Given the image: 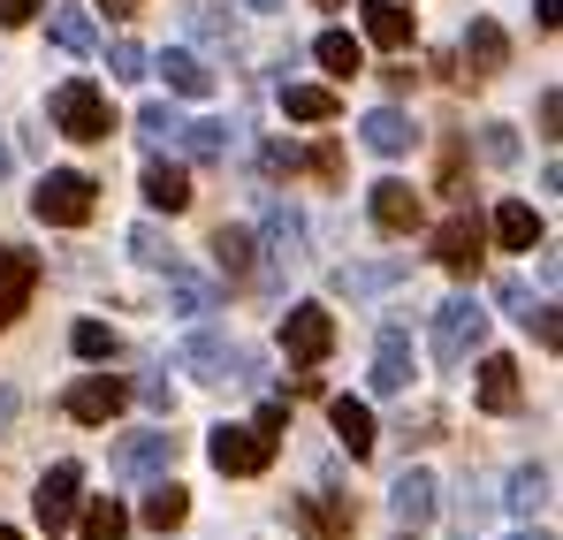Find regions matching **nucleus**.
<instances>
[{
  "mask_svg": "<svg viewBox=\"0 0 563 540\" xmlns=\"http://www.w3.org/2000/svg\"><path fill=\"white\" fill-rule=\"evenodd\" d=\"M92 206H99V183L77 176V168H54V176L31 190V213H38L46 229H85V221H92Z\"/></svg>",
  "mask_w": 563,
  "mask_h": 540,
  "instance_id": "1",
  "label": "nucleus"
},
{
  "mask_svg": "<svg viewBox=\"0 0 563 540\" xmlns=\"http://www.w3.org/2000/svg\"><path fill=\"white\" fill-rule=\"evenodd\" d=\"M46 114H54V130H62V137H85V145H99V137L114 130V114H107V91H99V85H85V77L54 85Z\"/></svg>",
  "mask_w": 563,
  "mask_h": 540,
  "instance_id": "2",
  "label": "nucleus"
},
{
  "mask_svg": "<svg viewBox=\"0 0 563 540\" xmlns=\"http://www.w3.org/2000/svg\"><path fill=\"white\" fill-rule=\"evenodd\" d=\"M479 343H487V305H479V297H450V305L434 312V359L465 365Z\"/></svg>",
  "mask_w": 563,
  "mask_h": 540,
  "instance_id": "3",
  "label": "nucleus"
},
{
  "mask_svg": "<svg viewBox=\"0 0 563 540\" xmlns=\"http://www.w3.org/2000/svg\"><path fill=\"white\" fill-rule=\"evenodd\" d=\"M206 456H213V472L252 480V472H267V464H275V434H267V427H213Z\"/></svg>",
  "mask_w": 563,
  "mask_h": 540,
  "instance_id": "4",
  "label": "nucleus"
},
{
  "mask_svg": "<svg viewBox=\"0 0 563 540\" xmlns=\"http://www.w3.org/2000/svg\"><path fill=\"white\" fill-rule=\"evenodd\" d=\"M282 351L289 365H320L335 351V320L320 312V305H289V320H282Z\"/></svg>",
  "mask_w": 563,
  "mask_h": 540,
  "instance_id": "5",
  "label": "nucleus"
},
{
  "mask_svg": "<svg viewBox=\"0 0 563 540\" xmlns=\"http://www.w3.org/2000/svg\"><path fill=\"white\" fill-rule=\"evenodd\" d=\"M122 404H130V381H114V373H85V381L69 388V419H77V427H107Z\"/></svg>",
  "mask_w": 563,
  "mask_h": 540,
  "instance_id": "6",
  "label": "nucleus"
},
{
  "mask_svg": "<svg viewBox=\"0 0 563 540\" xmlns=\"http://www.w3.org/2000/svg\"><path fill=\"white\" fill-rule=\"evenodd\" d=\"M388 510H396V526H404V533H419V526L442 510V487H434V472H419V464H411V472L388 487Z\"/></svg>",
  "mask_w": 563,
  "mask_h": 540,
  "instance_id": "7",
  "label": "nucleus"
},
{
  "mask_svg": "<svg viewBox=\"0 0 563 540\" xmlns=\"http://www.w3.org/2000/svg\"><path fill=\"white\" fill-rule=\"evenodd\" d=\"M252 252H267V267H305V213L297 206H267V229H260Z\"/></svg>",
  "mask_w": 563,
  "mask_h": 540,
  "instance_id": "8",
  "label": "nucleus"
},
{
  "mask_svg": "<svg viewBox=\"0 0 563 540\" xmlns=\"http://www.w3.org/2000/svg\"><path fill=\"white\" fill-rule=\"evenodd\" d=\"M176 450H184V442H176L168 427H153V434H130V442L114 450V472H122V480H153V472H168V464H176Z\"/></svg>",
  "mask_w": 563,
  "mask_h": 540,
  "instance_id": "9",
  "label": "nucleus"
},
{
  "mask_svg": "<svg viewBox=\"0 0 563 540\" xmlns=\"http://www.w3.org/2000/svg\"><path fill=\"white\" fill-rule=\"evenodd\" d=\"M77 487H85V472H77V464H54V472L38 480V495H31V503H38V526H46V533H62V526L77 518Z\"/></svg>",
  "mask_w": 563,
  "mask_h": 540,
  "instance_id": "10",
  "label": "nucleus"
},
{
  "mask_svg": "<svg viewBox=\"0 0 563 540\" xmlns=\"http://www.w3.org/2000/svg\"><path fill=\"white\" fill-rule=\"evenodd\" d=\"M479 244H487V229H479L472 213H450V221L434 229V260H442L450 274H472V267H479Z\"/></svg>",
  "mask_w": 563,
  "mask_h": 540,
  "instance_id": "11",
  "label": "nucleus"
},
{
  "mask_svg": "<svg viewBox=\"0 0 563 540\" xmlns=\"http://www.w3.org/2000/svg\"><path fill=\"white\" fill-rule=\"evenodd\" d=\"M411 373H419L411 335H404V328H380V343H374V388H380V396H404V388H411Z\"/></svg>",
  "mask_w": 563,
  "mask_h": 540,
  "instance_id": "12",
  "label": "nucleus"
},
{
  "mask_svg": "<svg viewBox=\"0 0 563 540\" xmlns=\"http://www.w3.org/2000/svg\"><path fill=\"white\" fill-rule=\"evenodd\" d=\"M31 289H38V260L15 252V244H0V328L31 305Z\"/></svg>",
  "mask_w": 563,
  "mask_h": 540,
  "instance_id": "13",
  "label": "nucleus"
},
{
  "mask_svg": "<svg viewBox=\"0 0 563 540\" xmlns=\"http://www.w3.org/2000/svg\"><path fill=\"white\" fill-rule=\"evenodd\" d=\"M145 69H161L176 99H206V91H213V69H206L198 54H184V46H168V54H145Z\"/></svg>",
  "mask_w": 563,
  "mask_h": 540,
  "instance_id": "14",
  "label": "nucleus"
},
{
  "mask_svg": "<svg viewBox=\"0 0 563 540\" xmlns=\"http://www.w3.org/2000/svg\"><path fill=\"white\" fill-rule=\"evenodd\" d=\"M419 213H427V206H419V190H411V183H374V221L388 229V236H411V229H419Z\"/></svg>",
  "mask_w": 563,
  "mask_h": 540,
  "instance_id": "15",
  "label": "nucleus"
},
{
  "mask_svg": "<svg viewBox=\"0 0 563 540\" xmlns=\"http://www.w3.org/2000/svg\"><path fill=\"white\" fill-rule=\"evenodd\" d=\"M297 526H305L312 540H351L358 510H351V503H335V495H305V503H297Z\"/></svg>",
  "mask_w": 563,
  "mask_h": 540,
  "instance_id": "16",
  "label": "nucleus"
},
{
  "mask_svg": "<svg viewBox=\"0 0 563 540\" xmlns=\"http://www.w3.org/2000/svg\"><path fill=\"white\" fill-rule=\"evenodd\" d=\"M404 274H411V260H366V267L335 274V289H343V297H380V289H396Z\"/></svg>",
  "mask_w": 563,
  "mask_h": 540,
  "instance_id": "17",
  "label": "nucleus"
},
{
  "mask_svg": "<svg viewBox=\"0 0 563 540\" xmlns=\"http://www.w3.org/2000/svg\"><path fill=\"white\" fill-rule=\"evenodd\" d=\"M465 62H472V77H495V69L510 62V38H503V23H487V15L472 23V31H465Z\"/></svg>",
  "mask_w": 563,
  "mask_h": 540,
  "instance_id": "18",
  "label": "nucleus"
},
{
  "mask_svg": "<svg viewBox=\"0 0 563 540\" xmlns=\"http://www.w3.org/2000/svg\"><path fill=\"white\" fill-rule=\"evenodd\" d=\"M479 411H518V359H479Z\"/></svg>",
  "mask_w": 563,
  "mask_h": 540,
  "instance_id": "19",
  "label": "nucleus"
},
{
  "mask_svg": "<svg viewBox=\"0 0 563 540\" xmlns=\"http://www.w3.org/2000/svg\"><path fill=\"white\" fill-rule=\"evenodd\" d=\"M358 130H366V145H374L380 161H396V153H411V137H419V130H411V122H404L396 107H374V114H366Z\"/></svg>",
  "mask_w": 563,
  "mask_h": 540,
  "instance_id": "20",
  "label": "nucleus"
},
{
  "mask_svg": "<svg viewBox=\"0 0 563 540\" xmlns=\"http://www.w3.org/2000/svg\"><path fill=\"white\" fill-rule=\"evenodd\" d=\"M495 244H503V252H533V244H541V213L518 206V198L495 206Z\"/></svg>",
  "mask_w": 563,
  "mask_h": 540,
  "instance_id": "21",
  "label": "nucleus"
},
{
  "mask_svg": "<svg viewBox=\"0 0 563 540\" xmlns=\"http://www.w3.org/2000/svg\"><path fill=\"white\" fill-rule=\"evenodd\" d=\"M328 419H335V434H343V450H351V456H374V411H366L358 396H335Z\"/></svg>",
  "mask_w": 563,
  "mask_h": 540,
  "instance_id": "22",
  "label": "nucleus"
},
{
  "mask_svg": "<svg viewBox=\"0 0 563 540\" xmlns=\"http://www.w3.org/2000/svg\"><path fill=\"white\" fill-rule=\"evenodd\" d=\"M366 38L374 46H411V8L404 0H366Z\"/></svg>",
  "mask_w": 563,
  "mask_h": 540,
  "instance_id": "23",
  "label": "nucleus"
},
{
  "mask_svg": "<svg viewBox=\"0 0 563 540\" xmlns=\"http://www.w3.org/2000/svg\"><path fill=\"white\" fill-rule=\"evenodd\" d=\"M137 130H145L153 153H176V145H184V114H176L168 99H145V107H137Z\"/></svg>",
  "mask_w": 563,
  "mask_h": 540,
  "instance_id": "24",
  "label": "nucleus"
},
{
  "mask_svg": "<svg viewBox=\"0 0 563 540\" xmlns=\"http://www.w3.org/2000/svg\"><path fill=\"white\" fill-rule=\"evenodd\" d=\"M145 198H153L161 213H184L190 206V176L176 168V161H153V168H145Z\"/></svg>",
  "mask_w": 563,
  "mask_h": 540,
  "instance_id": "25",
  "label": "nucleus"
},
{
  "mask_svg": "<svg viewBox=\"0 0 563 540\" xmlns=\"http://www.w3.org/2000/svg\"><path fill=\"white\" fill-rule=\"evenodd\" d=\"M46 31H54V46H62V54H77V62L99 54V31H92V15H85V8H54V23H46Z\"/></svg>",
  "mask_w": 563,
  "mask_h": 540,
  "instance_id": "26",
  "label": "nucleus"
},
{
  "mask_svg": "<svg viewBox=\"0 0 563 540\" xmlns=\"http://www.w3.org/2000/svg\"><path fill=\"white\" fill-rule=\"evenodd\" d=\"M213 267L229 274V282H252V229H213Z\"/></svg>",
  "mask_w": 563,
  "mask_h": 540,
  "instance_id": "27",
  "label": "nucleus"
},
{
  "mask_svg": "<svg viewBox=\"0 0 563 540\" xmlns=\"http://www.w3.org/2000/svg\"><path fill=\"white\" fill-rule=\"evenodd\" d=\"M282 114L289 122H335V91L328 85H282Z\"/></svg>",
  "mask_w": 563,
  "mask_h": 540,
  "instance_id": "28",
  "label": "nucleus"
},
{
  "mask_svg": "<svg viewBox=\"0 0 563 540\" xmlns=\"http://www.w3.org/2000/svg\"><path fill=\"white\" fill-rule=\"evenodd\" d=\"M312 62H320L328 77H358V69H366V54H358V38H351V31H320Z\"/></svg>",
  "mask_w": 563,
  "mask_h": 540,
  "instance_id": "29",
  "label": "nucleus"
},
{
  "mask_svg": "<svg viewBox=\"0 0 563 540\" xmlns=\"http://www.w3.org/2000/svg\"><path fill=\"white\" fill-rule=\"evenodd\" d=\"M184 518H190V495L176 487V480H161V487L145 495V526H153V533H176Z\"/></svg>",
  "mask_w": 563,
  "mask_h": 540,
  "instance_id": "30",
  "label": "nucleus"
},
{
  "mask_svg": "<svg viewBox=\"0 0 563 540\" xmlns=\"http://www.w3.org/2000/svg\"><path fill=\"white\" fill-rule=\"evenodd\" d=\"M503 503L533 518V510L549 503V464H518V472H510V487H503Z\"/></svg>",
  "mask_w": 563,
  "mask_h": 540,
  "instance_id": "31",
  "label": "nucleus"
},
{
  "mask_svg": "<svg viewBox=\"0 0 563 540\" xmlns=\"http://www.w3.org/2000/svg\"><path fill=\"white\" fill-rule=\"evenodd\" d=\"M130 260H137V267H168V274H176V244H168V229L137 221V229H130Z\"/></svg>",
  "mask_w": 563,
  "mask_h": 540,
  "instance_id": "32",
  "label": "nucleus"
},
{
  "mask_svg": "<svg viewBox=\"0 0 563 540\" xmlns=\"http://www.w3.org/2000/svg\"><path fill=\"white\" fill-rule=\"evenodd\" d=\"M229 122H184V153L190 161H229Z\"/></svg>",
  "mask_w": 563,
  "mask_h": 540,
  "instance_id": "33",
  "label": "nucleus"
},
{
  "mask_svg": "<svg viewBox=\"0 0 563 540\" xmlns=\"http://www.w3.org/2000/svg\"><path fill=\"white\" fill-rule=\"evenodd\" d=\"M184 23L198 31V38H206V46H221V54H236V23H229V15H213L206 0H190V8H184Z\"/></svg>",
  "mask_w": 563,
  "mask_h": 540,
  "instance_id": "34",
  "label": "nucleus"
},
{
  "mask_svg": "<svg viewBox=\"0 0 563 540\" xmlns=\"http://www.w3.org/2000/svg\"><path fill=\"white\" fill-rule=\"evenodd\" d=\"M176 312H184V320H213V312H221V297H213L206 282H190V274H176Z\"/></svg>",
  "mask_w": 563,
  "mask_h": 540,
  "instance_id": "35",
  "label": "nucleus"
},
{
  "mask_svg": "<svg viewBox=\"0 0 563 540\" xmlns=\"http://www.w3.org/2000/svg\"><path fill=\"white\" fill-rule=\"evenodd\" d=\"M107 69H114L122 85H137V77H153V69H145V46H137V38H114V46H107Z\"/></svg>",
  "mask_w": 563,
  "mask_h": 540,
  "instance_id": "36",
  "label": "nucleus"
},
{
  "mask_svg": "<svg viewBox=\"0 0 563 540\" xmlns=\"http://www.w3.org/2000/svg\"><path fill=\"white\" fill-rule=\"evenodd\" d=\"M122 526H130V518H122L107 495H99V503H85V540H122Z\"/></svg>",
  "mask_w": 563,
  "mask_h": 540,
  "instance_id": "37",
  "label": "nucleus"
},
{
  "mask_svg": "<svg viewBox=\"0 0 563 540\" xmlns=\"http://www.w3.org/2000/svg\"><path fill=\"white\" fill-rule=\"evenodd\" d=\"M526 328H533V343H541V351H556V343H563L556 305H533V312H526Z\"/></svg>",
  "mask_w": 563,
  "mask_h": 540,
  "instance_id": "38",
  "label": "nucleus"
},
{
  "mask_svg": "<svg viewBox=\"0 0 563 540\" xmlns=\"http://www.w3.org/2000/svg\"><path fill=\"white\" fill-rule=\"evenodd\" d=\"M69 343H77V359H107V351H114V335H107L99 320H77V335H69Z\"/></svg>",
  "mask_w": 563,
  "mask_h": 540,
  "instance_id": "39",
  "label": "nucleus"
},
{
  "mask_svg": "<svg viewBox=\"0 0 563 540\" xmlns=\"http://www.w3.org/2000/svg\"><path fill=\"white\" fill-rule=\"evenodd\" d=\"M479 145H487V161H518V137H510V130H503V122H495V130H487V137H479Z\"/></svg>",
  "mask_w": 563,
  "mask_h": 540,
  "instance_id": "40",
  "label": "nucleus"
},
{
  "mask_svg": "<svg viewBox=\"0 0 563 540\" xmlns=\"http://www.w3.org/2000/svg\"><path fill=\"white\" fill-rule=\"evenodd\" d=\"M137 396H145V404H153V411H176V381H168V373H161V381H145V388H137Z\"/></svg>",
  "mask_w": 563,
  "mask_h": 540,
  "instance_id": "41",
  "label": "nucleus"
},
{
  "mask_svg": "<svg viewBox=\"0 0 563 540\" xmlns=\"http://www.w3.org/2000/svg\"><path fill=\"white\" fill-rule=\"evenodd\" d=\"M305 168H312V176H328V183H335V176H343V153H335V145H320V153H312Z\"/></svg>",
  "mask_w": 563,
  "mask_h": 540,
  "instance_id": "42",
  "label": "nucleus"
},
{
  "mask_svg": "<svg viewBox=\"0 0 563 540\" xmlns=\"http://www.w3.org/2000/svg\"><path fill=\"white\" fill-rule=\"evenodd\" d=\"M495 297H503V305H510V312H518V320H526V312H533V297H526V282H503V289H495Z\"/></svg>",
  "mask_w": 563,
  "mask_h": 540,
  "instance_id": "43",
  "label": "nucleus"
},
{
  "mask_svg": "<svg viewBox=\"0 0 563 540\" xmlns=\"http://www.w3.org/2000/svg\"><path fill=\"white\" fill-rule=\"evenodd\" d=\"M38 8H46V0H0V23H31Z\"/></svg>",
  "mask_w": 563,
  "mask_h": 540,
  "instance_id": "44",
  "label": "nucleus"
},
{
  "mask_svg": "<svg viewBox=\"0 0 563 540\" xmlns=\"http://www.w3.org/2000/svg\"><path fill=\"white\" fill-rule=\"evenodd\" d=\"M533 15H541V31H556V23H563V0H533Z\"/></svg>",
  "mask_w": 563,
  "mask_h": 540,
  "instance_id": "45",
  "label": "nucleus"
},
{
  "mask_svg": "<svg viewBox=\"0 0 563 540\" xmlns=\"http://www.w3.org/2000/svg\"><path fill=\"white\" fill-rule=\"evenodd\" d=\"M8 427H15V388L0 381V434H8Z\"/></svg>",
  "mask_w": 563,
  "mask_h": 540,
  "instance_id": "46",
  "label": "nucleus"
},
{
  "mask_svg": "<svg viewBox=\"0 0 563 540\" xmlns=\"http://www.w3.org/2000/svg\"><path fill=\"white\" fill-rule=\"evenodd\" d=\"M503 540H556V533H541V526H533V533H503Z\"/></svg>",
  "mask_w": 563,
  "mask_h": 540,
  "instance_id": "47",
  "label": "nucleus"
},
{
  "mask_svg": "<svg viewBox=\"0 0 563 540\" xmlns=\"http://www.w3.org/2000/svg\"><path fill=\"white\" fill-rule=\"evenodd\" d=\"M244 8H260V15H275V8H282V0H244Z\"/></svg>",
  "mask_w": 563,
  "mask_h": 540,
  "instance_id": "48",
  "label": "nucleus"
},
{
  "mask_svg": "<svg viewBox=\"0 0 563 540\" xmlns=\"http://www.w3.org/2000/svg\"><path fill=\"white\" fill-rule=\"evenodd\" d=\"M107 8H137V0H107Z\"/></svg>",
  "mask_w": 563,
  "mask_h": 540,
  "instance_id": "49",
  "label": "nucleus"
},
{
  "mask_svg": "<svg viewBox=\"0 0 563 540\" xmlns=\"http://www.w3.org/2000/svg\"><path fill=\"white\" fill-rule=\"evenodd\" d=\"M0 176H8V145H0Z\"/></svg>",
  "mask_w": 563,
  "mask_h": 540,
  "instance_id": "50",
  "label": "nucleus"
},
{
  "mask_svg": "<svg viewBox=\"0 0 563 540\" xmlns=\"http://www.w3.org/2000/svg\"><path fill=\"white\" fill-rule=\"evenodd\" d=\"M0 540H23V533H8V526H0Z\"/></svg>",
  "mask_w": 563,
  "mask_h": 540,
  "instance_id": "51",
  "label": "nucleus"
},
{
  "mask_svg": "<svg viewBox=\"0 0 563 540\" xmlns=\"http://www.w3.org/2000/svg\"><path fill=\"white\" fill-rule=\"evenodd\" d=\"M320 8H343V0H320Z\"/></svg>",
  "mask_w": 563,
  "mask_h": 540,
  "instance_id": "52",
  "label": "nucleus"
}]
</instances>
